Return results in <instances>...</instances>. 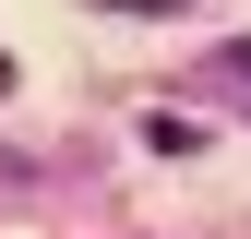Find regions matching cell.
Returning a JSON list of instances; mask_svg holds the SVG:
<instances>
[{
    "label": "cell",
    "mask_w": 251,
    "mask_h": 239,
    "mask_svg": "<svg viewBox=\"0 0 251 239\" xmlns=\"http://www.w3.org/2000/svg\"><path fill=\"white\" fill-rule=\"evenodd\" d=\"M215 72H227V84H239V96H251V36H239V48H227V60H215Z\"/></svg>",
    "instance_id": "cell-1"
},
{
    "label": "cell",
    "mask_w": 251,
    "mask_h": 239,
    "mask_svg": "<svg viewBox=\"0 0 251 239\" xmlns=\"http://www.w3.org/2000/svg\"><path fill=\"white\" fill-rule=\"evenodd\" d=\"M0 84H12V60H0Z\"/></svg>",
    "instance_id": "cell-2"
}]
</instances>
